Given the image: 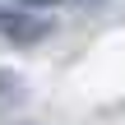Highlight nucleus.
<instances>
[{
    "label": "nucleus",
    "mask_w": 125,
    "mask_h": 125,
    "mask_svg": "<svg viewBox=\"0 0 125 125\" xmlns=\"http://www.w3.org/2000/svg\"><path fill=\"white\" fill-rule=\"evenodd\" d=\"M14 5H28V9H51L56 0H14Z\"/></svg>",
    "instance_id": "obj_3"
},
{
    "label": "nucleus",
    "mask_w": 125,
    "mask_h": 125,
    "mask_svg": "<svg viewBox=\"0 0 125 125\" xmlns=\"http://www.w3.org/2000/svg\"><path fill=\"white\" fill-rule=\"evenodd\" d=\"M9 97H19V79L14 74H0V102H9Z\"/></svg>",
    "instance_id": "obj_2"
},
{
    "label": "nucleus",
    "mask_w": 125,
    "mask_h": 125,
    "mask_svg": "<svg viewBox=\"0 0 125 125\" xmlns=\"http://www.w3.org/2000/svg\"><path fill=\"white\" fill-rule=\"evenodd\" d=\"M0 32L14 37V42H37V37H46V19H32V14H0Z\"/></svg>",
    "instance_id": "obj_1"
}]
</instances>
